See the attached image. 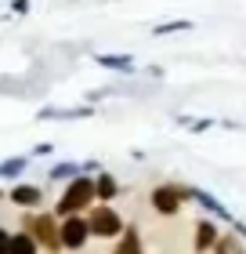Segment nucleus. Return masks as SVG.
<instances>
[{
    "mask_svg": "<svg viewBox=\"0 0 246 254\" xmlns=\"http://www.w3.org/2000/svg\"><path fill=\"white\" fill-rule=\"evenodd\" d=\"M98 200H95V175H80V178H73L65 186V192L54 200V218L62 222V218H73V214H87L91 207H95Z\"/></svg>",
    "mask_w": 246,
    "mask_h": 254,
    "instance_id": "1",
    "label": "nucleus"
},
{
    "mask_svg": "<svg viewBox=\"0 0 246 254\" xmlns=\"http://www.w3.org/2000/svg\"><path fill=\"white\" fill-rule=\"evenodd\" d=\"M22 233H29L40 244V251L62 254V240H58V218L51 211H26L22 214Z\"/></svg>",
    "mask_w": 246,
    "mask_h": 254,
    "instance_id": "2",
    "label": "nucleus"
},
{
    "mask_svg": "<svg viewBox=\"0 0 246 254\" xmlns=\"http://www.w3.org/2000/svg\"><path fill=\"white\" fill-rule=\"evenodd\" d=\"M87 225H91V240H112V244L123 236V229H127L123 214L116 211L112 203H95L87 211Z\"/></svg>",
    "mask_w": 246,
    "mask_h": 254,
    "instance_id": "3",
    "label": "nucleus"
},
{
    "mask_svg": "<svg viewBox=\"0 0 246 254\" xmlns=\"http://www.w3.org/2000/svg\"><path fill=\"white\" fill-rule=\"evenodd\" d=\"M185 192H189V186H181V182H159V186H152L148 203H152V211L159 218H174V214H181L185 203H189Z\"/></svg>",
    "mask_w": 246,
    "mask_h": 254,
    "instance_id": "4",
    "label": "nucleus"
},
{
    "mask_svg": "<svg viewBox=\"0 0 246 254\" xmlns=\"http://www.w3.org/2000/svg\"><path fill=\"white\" fill-rule=\"evenodd\" d=\"M58 240H62V251L65 254H80L91 244V225H87V214H73V218H62L58 222Z\"/></svg>",
    "mask_w": 246,
    "mask_h": 254,
    "instance_id": "5",
    "label": "nucleus"
},
{
    "mask_svg": "<svg viewBox=\"0 0 246 254\" xmlns=\"http://www.w3.org/2000/svg\"><path fill=\"white\" fill-rule=\"evenodd\" d=\"M185 196H189L192 203H199V207H203V211H206L210 218H214V222H225V225H232V222H236V214H232V211H228V207L217 200L214 192H206V189H199V186H189V192H185Z\"/></svg>",
    "mask_w": 246,
    "mask_h": 254,
    "instance_id": "6",
    "label": "nucleus"
},
{
    "mask_svg": "<svg viewBox=\"0 0 246 254\" xmlns=\"http://www.w3.org/2000/svg\"><path fill=\"white\" fill-rule=\"evenodd\" d=\"M7 200L22 207V211H40L44 207V189L33 186V182H15V186L7 189Z\"/></svg>",
    "mask_w": 246,
    "mask_h": 254,
    "instance_id": "7",
    "label": "nucleus"
},
{
    "mask_svg": "<svg viewBox=\"0 0 246 254\" xmlns=\"http://www.w3.org/2000/svg\"><path fill=\"white\" fill-rule=\"evenodd\" d=\"M217 240H221L217 222H214V218H199L196 229H192V251H196V254H210Z\"/></svg>",
    "mask_w": 246,
    "mask_h": 254,
    "instance_id": "8",
    "label": "nucleus"
},
{
    "mask_svg": "<svg viewBox=\"0 0 246 254\" xmlns=\"http://www.w3.org/2000/svg\"><path fill=\"white\" fill-rule=\"evenodd\" d=\"M95 106H69V109H62V106H44V109H37V120H87V117H95Z\"/></svg>",
    "mask_w": 246,
    "mask_h": 254,
    "instance_id": "9",
    "label": "nucleus"
},
{
    "mask_svg": "<svg viewBox=\"0 0 246 254\" xmlns=\"http://www.w3.org/2000/svg\"><path fill=\"white\" fill-rule=\"evenodd\" d=\"M95 62H98V65H105V69H112V73H123V76H134V73H138V59H134V55L98 51V55H95Z\"/></svg>",
    "mask_w": 246,
    "mask_h": 254,
    "instance_id": "10",
    "label": "nucleus"
},
{
    "mask_svg": "<svg viewBox=\"0 0 246 254\" xmlns=\"http://www.w3.org/2000/svg\"><path fill=\"white\" fill-rule=\"evenodd\" d=\"M112 254H145V244H142L138 225H127V229H123V236L112 244Z\"/></svg>",
    "mask_w": 246,
    "mask_h": 254,
    "instance_id": "11",
    "label": "nucleus"
},
{
    "mask_svg": "<svg viewBox=\"0 0 246 254\" xmlns=\"http://www.w3.org/2000/svg\"><path fill=\"white\" fill-rule=\"evenodd\" d=\"M84 175V164H80V160H62V164H51L48 167V182H73V178H80Z\"/></svg>",
    "mask_w": 246,
    "mask_h": 254,
    "instance_id": "12",
    "label": "nucleus"
},
{
    "mask_svg": "<svg viewBox=\"0 0 246 254\" xmlns=\"http://www.w3.org/2000/svg\"><path fill=\"white\" fill-rule=\"evenodd\" d=\"M116 196H120V182H116L109 171L95 175V200H98V203H112Z\"/></svg>",
    "mask_w": 246,
    "mask_h": 254,
    "instance_id": "13",
    "label": "nucleus"
},
{
    "mask_svg": "<svg viewBox=\"0 0 246 254\" xmlns=\"http://www.w3.org/2000/svg\"><path fill=\"white\" fill-rule=\"evenodd\" d=\"M7 254H40V244L29 233H22V229H18V233H11V251Z\"/></svg>",
    "mask_w": 246,
    "mask_h": 254,
    "instance_id": "14",
    "label": "nucleus"
},
{
    "mask_svg": "<svg viewBox=\"0 0 246 254\" xmlns=\"http://www.w3.org/2000/svg\"><path fill=\"white\" fill-rule=\"evenodd\" d=\"M26 167H29V156H7L4 164H0V178L15 182V178L26 175Z\"/></svg>",
    "mask_w": 246,
    "mask_h": 254,
    "instance_id": "15",
    "label": "nucleus"
},
{
    "mask_svg": "<svg viewBox=\"0 0 246 254\" xmlns=\"http://www.w3.org/2000/svg\"><path fill=\"white\" fill-rule=\"evenodd\" d=\"M178 124L185 127V131H192V134H203V131H210V127H217L221 120H210V117H189V113H185V117H178Z\"/></svg>",
    "mask_w": 246,
    "mask_h": 254,
    "instance_id": "16",
    "label": "nucleus"
},
{
    "mask_svg": "<svg viewBox=\"0 0 246 254\" xmlns=\"http://www.w3.org/2000/svg\"><path fill=\"white\" fill-rule=\"evenodd\" d=\"M210 254H246L243 251V240L236 236V233H221V240L214 244V251Z\"/></svg>",
    "mask_w": 246,
    "mask_h": 254,
    "instance_id": "17",
    "label": "nucleus"
},
{
    "mask_svg": "<svg viewBox=\"0 0 246 254\" xmlns=\"http://www.w3.org/2000/svg\"><path fill=\"white\" fill-rule=\"evenodd\" d=\"M196 26L192 18H174V22H159V26H152V33L156 37H170V33H189Z\"/></svg>",
    "mask_w": 246,
    "mask_h": 254,
    "instance_id": "18",
    "label": "nucleus"
},
{
    "mask_svg": "<svg viewBox=\"0 0 246 254\" xmlns=\"http://www.w3.org/2000/svg\"><path fill=\"white\" fill-rule=\"evenodd\" d=\"M11 18L15 15H29V0H11V11H7Z\"/></svg>",
    "mask_w": 246,
    "mask_h": 254,
    "instance_id": "19",
    "label": "nucleus"
},
{
    "mask_svg": "<svg viewBox=\"0 0 246 254\" xmlns=\"http://www.w3.org/2000/svg\"><path fill=\"white\" fill-rule=\"evenodd\" d=\"M51 153H54V145H51V142H40V145H33L29 156H51Z\"/></svg>",
    "mask_w": 246,
    "mask_h": 254,
    "instance_id": "20",
    "label": "nucleus"
},
{
    "mask_svg": "<svg viewBox=\"0 0 246 254\" xmlns=\"http://www.w3.org/2000/svg\"><path fill=\"white\" fill-rule=\"evenodd\" d=\"M7 251H11V233L0 225V254H7Z\"/></svg>",
    "mask_w": 246,
    "mask_h": 254,
    "instance_id": "21",
    "label": "nucleus"
},
{
    "mask_svg": "<svg viewBox=\"0 0 246 254\" xmlns=\"http://www.w3.org/2000/svg\"><path fill=\"white\" fill-rule=\"evenodd\" d=\"M4 196H7V192H4V189H0V200H4Z\"/></svg>",
    "mask_w": 246,
    "mask_h": 254,
    "instance_id": "22",
    "label": "nucleus"
}]
</instances>
